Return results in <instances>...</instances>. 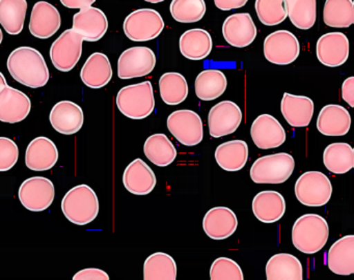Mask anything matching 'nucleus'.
<instances>
[{
	"label": "nucleus",
	"instance_id": "nucleus-1",
	"mask_svg": "<svg viewBox=\"0 0 354 280\" xmlns=\"http://www.w3.org/2000/svg\"><path fill=\"white\" fill-rule=\"evenodd\" d=\"M8 70L20 84L30 88L45 86L50 78L44 56L32 47H19L8 58Z\"/></svg>",
	"mask_w": 354,
	"mask_h": 280
},
{
	"label": "nucleus",
	"instance_id": "nucleus-2",
	"mask_svg": "<svg viewBox=\"0 0 354 280\" xmlns=\"http://www.w3.org/2000/svg\"><path fill=\"white\" fill-rule=\"evenodd\" d=\"M329 226L322 216L306 214L298 218L292 228V242L300 252L314 254L326 245Z\"/></svg>",
	"mask_w": 354,
	"mask_h": 280
},
{
	"label": "nucleus",
	"instance_id": "nucleus-3",
	"mask_svg": "<svg viewBox=\"0 0 354 280\" xmlns=\"http://www.w3.org/2000/svg\"><path fill=\"white\" fill-rule=\"evenodd\" d=\"M99 207L96 192L84 184L68 191L62 200L64 215L76 225H86L94 221L98 216Z\"/></svg>",
	"mask_w": 354,
	"mask_h": 280
},
{
	"label": "nucleus",
	"instance_id": "nucleus-4",
	"mask_svg": "<svg viewBox=\"0 0 354 280\" xmlns=\"http://www.w3.org/2000/svg\"><path fill=\"white\" fill-rule=\"evenodd\" d=\"M118 109L126 118L144 120L155 109V97L151 81L128 85L120 89L117 95Z\"/></svg>",
	"mask_w": 354,
	"mask_h": 280
},
{
	"label": "nucleus",
	"instance_id": "nucleus-5",
	"mask_svg": "<svg viewBox=\"0 0 354 280\" xmlns=\"http://www.w3.org/2000/svg\"><path fill=\"white\" fill-rule=\"evenodd\" d=\"M294 158L288 153L263 156L252 164L250 178L256 184H283L293 174Z\"/></svg>",
	"mask_w": 354,
	"mask_h": 280
},
{
	"label": "nucleus",
	"instance_id": "nucleus-6",
	"mask_svg": "<svg viewBox=\"0 0 354 280\" xmlns=\"http://www.w3.org/2000/svg\"><path fill=\"white\" fill-rule=\"evenodd\" d=\"M333 194L330 180L321 171H306L296 180L295 195L306 207H322Z\"/></svg>",
	"mask_w": 354,
	"mask_h": 280
},
{
	"label": "nucleus",
	"instance_id": "nucleus-7",
	"mask_svg": "<svg viewBox=\"0 0 354 280\" xmlns=\"http://www.w3.org/2000/svg\"><path fill=\"white\" fill-rule=\"evenodd\" d=\"M124 32L133 41H148L156 39L165 28V21L153 8H140L126 17Z\"/></svg>",
	"mask_w": 354,
	"mask_h": 280
},
{
	"label": "nucleus",
	"instance_id": "nucleus-8",
	"mask_svg": "<svg viewBox=\"0 0 354 280\" xmlns=\"http://www.w3.org/2000/svg\"><path fill=\"white\" fill-rule=\"evenodd\" d=\"M167 129L181 144L194 147L204 137L203 120L194 110L182 109L171 112L167 120Z\"/></svg>",
	"mask_w": 354,
	"mask_h": 280
},
{
	"label": "nucleus",
	"instance_id": "nucleus-9",
	"mask_svg": "<svg viewBox=\"0 0 354 280\" xmlns=\"http://www.w3.org/2000/svg\"><path fill=\"white\" fill-rule=\"evenodd\" d=\"M82 37L73 29L64 31L50 48V58L55 68L70 72L75 68L82 54Z\"/></svg>",
	"mask_w": 354,
	"mask_h": 280
},
{
	"label": "nucleus",
	"instance_id": "nucleus-10",
	"mask_svg": "<svg viewBox=\"0 0 354 280\" xmlns=\"http://www.w3.org/2000/svg\"><path fill=\"white\" fill-rule=\"evenodd\" d=\"M18 196L28 211H45L55 200V185L44 176H32L22 183Z\"/></svg>",
	"mask_w": 354,
	"mask_h": 280
},
{
	"label": "nucleus",
	"instance_id": "nucleus-11",
	"mask_svg": "<svg viewBox=\"0 0 354 280\" xmlns=\"http://www.w3.org/2000/svg\"><path fill=\"white\" fill-rule=\"evenodd\" d=\"M263 50L265 58L269 62L286 66L297 59L300 53V44L291 31L277 30L267 35Z\"/></svg>",
	"mask_w": 354,
	"mask_h": 280
},
{
	"label": "nucleus",
	"instance_id": "nucleus-12",
	"mask_svg": "<svg viewBox=\"0 0 354 280\" xmlns=\"http://www.w3.org/2000/svg\"><path fill=\"white\" fill-rule=\"evenodd\" d=\"M156 66V55L148 47H131L118 60V76L121 79L138 78L150 74Z\"/></svg>",
	"mask_w": 354,
	"mask_h": 280
},
{
	"label": "nucleus",
	"instance_id": "nucleus-13",
	"mask_svg": "<svg viewBox=\"0 0 354 280\" xmlns=\"http://www.w3.org/2000/svg\"><path fill=\"white\" fill-rule=\"evenodd\" d=\"M242 118L241 108L235 102H219L209 111L208 126L211 136L219 138L233 134L241 124Z\"/></svg>",
	"mask_w": 354,
	"mask_h": 280
},
{
	"label": "nucleus",
	"instance_id": "nucleus-14",
	"mask_svg": "<svg viewBox=\"0 0 354 280\" xmlns=\"http://www.w3.org/2000/svg\"><path fill=\"white\" fill-rule=\"evenodd\" d=\"M317 58L325 66L337 68L349 57V39L337 31L325 33L317 41Z\"/></svg>",
	"mask_w": 354,
	"mask_h": 280
},
{
	"label": "nucleus",
	"instance_id": "nucleus-15",
	"mask_svg": "<svg viewBox=\"0 0 354 280\" xmlns=\"http://www.w3.org/2000/svg\"><path fill=\"white\" fill-rule=\"evenodd\" d=\"M250 135L261 149H277L286 141V131L281 122L270 114H261L252 122Z\"/></svg>",
	"mask_w": 354,
	"mask_h": 280
},
{
	"label": "nucleus",
	"instance_id": "nucleus-16",
	"mask_svg": "<svg viewBox=\"0 0 354 280\" xmlns=\"http://www.w3.org/2000/svg\"><path fill=\"white\" fill-rule=\"evenodd\" d=\"M84 41H97L102 39L109 29V20L106 15L94 6L82 8L74 15L73 27Z\"/></svg>",
	"mask_w": 354,
	"mask_h": 280
},
{
	"label": "nucleus",
	"instance_id": "nucleus-17",
	"mask_svg": "<svg viewBox=\"0 0 354 280\" xmlns=\"http://www.w3.org/2000/svg\"><path fill=\"white\" fill-rule=\"evenodd\" d=\"M257 32L256 24L248 12L231 15L223 22V37L233 47H248L256 39Z\"/></svg>",
	"mask_w": 354,
	"mask_h": 280
},
{
	"label": "nucleus",
	"instance_id": "nucleus-18",
	"mask_svg": "<svg viewBox=\"0 0 354 280\" xmlns=\"http://www.w3.org/2000/svg\"><path fill=\"white\" fill-rule=\"evenodd\" d=\"M32 109V102L26 93L19 89L7 86L0 91V120L16 124L28 118Z\"/></svg>",
	"mask_w": 354,
	"mask_h": 280
},
{
	"label": "nucleus",
	"instance_id": "nucleus-19",
	"mask_svg": "<svg viewBox=\"0 0 354 280\" xmlns=\"http://www.w3.org/2000/svg\"><path fill=\"white\" fill-rule=\"evenodd\" d=\"M62 18L59 10L47 1H39L30 14V31L38 39H49L61 28Z\"/></svg>",
	"mask_w": 354,
	"mask_h": 280
},
{
	"label": "nucleus",
	"instance_id": "nucleus-20",
	"mask_svg": "<svg viewBox=\"0 0 354 280\" xmlns=\"http://www.w3.org/2000/svg\"><path fill=\"white\" fill-rule=\"evenodd\" d=\"M49 120L53 129L61 134H76L84 126V110L74 102L61 101L53 106Z\"/></svg>",
	"mask_w": 354,
	"mask_h": 280
},
{
	"label": "nucleus",
	"instance_id": "nucleus-21",
	"mask_svg": "<svg viewBox=\"0 0 354 280\" xmlns=\"http://www.w3.org/2000/svg\"><path fill=\"white\" fill-rule=\"evenodd\" d=\"M238 218L229 207H215L209 209L203 220L205 234L213 240H225L235 234Z\"/></svg>",
	"mask_w": 354,
	"mask_h": 280
},
{
	"label": "nucleus",
	"instance_id": "nucleus-22",
	"mask_svg": "<svg viewBox=\"0 0 354 280\" xmlns=\"http://www.w3.org/2000/svg\"><path fill=\"white\" fill-rule=\"evenodd\" d=\"M59 160L57 145L48 137L32 139L26 151V167L35 171H45L55 167Z\"/></svg>",
	"mask_w": 354,
	"mask_h": 280
},
{
	"label": "nucleus",
	"instance_id": "nucleus-23",
	"mask_svg": "<svg viewBox=\"0 0 354 280\" xmlns=\"http://www.w3.org/2000/svg\"><path fill=\"white\" fill-rule=\"evenodd\" d=\"M123 184L128 192L136 195H147L154 190L157 184L156 176L152 168L138 158L126 167Z\"/></svg>",
	"mask_w": 354,
	"mask_h": 280
},
{
	"label": "nucleus",
	"instance_id": "nucleus-24",
	"mask_svg": "<svg viewBox=\"0 0 354 280\" xmlns=\"http://www.w3.org/2000/svg\"><path fill=\"white\" fill-rule=\"evenodd\" d=\"M351 126V116L345 107L337 104L324 106L317 118V129L325 136H344Z\"/></svg>",
	"mask_w": 354,
	"mask_h": 280
},
{
	"label": "nucleus",
	"instance_id": "nucleus-25",
	"mask_svg": "<svg viewBox=\"0 0 354 280\" xmlns=\"http://www.w3.org/2000/svg\"><path fill=\"white\" fill-rule=\"evenodd\" d=\"M314 102L306 95L285 93L281 99V111L290 126L294 128L308 127L314 115Z\"/></svg>",
	"mask_w": 354,
	"mask_h": 280
},
{
	"label": "nucleus",
	"instance_id": "nucleus-26",
	"mask_svg": "<svg viewBox=\"0 0 354 280\" xmlns=\"http://www.w3.org/2000/svg\"><path fill=\"white\" fill-rule=\"evenodd\" d=\"M327 267L337 275L349 276L354 273V236H343L335 241L326 259Z\"/></svg>",
	"mask_w": 354,
	"mask_h": 280
},
{
	"label": "nucleus",
	"instance_id": "nucleus-27",
	"mask_svg": "<svg viewBox=\"0 0 354 280\" xmlns=\"http://www.w3.org/2000/svg\"><path fill=\"white\" fill-rule=\"evenodd\" d=\"M252 212L263 223H274L285 215V198L277 191H261L252 199Z\"/></svg>",
	"mask_w": 354,
	"mask_h": 280
},
{
	"label": "nucleus",
	"instance_id": "nucleus-28",
	"mask_svg": "<svg viewBox=\"0 0 354 280\" xmlns=\"http://www.w3.org/2000/svg\"><path fill=\"white\" fill-rule=\"evenodd\" d=\"M82 82L91 88L106 86L113 78V68L107 55L96 52L88 56L80 72Z\"/></svg>",
	"mask_w": 354,
	"mask_h": 280
},
{
	"label": "nucleus",
	"instance_id": "nucleus-29",
	"mask_svg": "<svg viewBox=\"0 0 354 280\" xmlns=\"http://www.w3.org/2000/svg\"><path fill=\"white\" fill-rule=\"evenodd\" d=\"M179 48L182 55L187 59L203 60L212 51V37L205 29H189L180 37Z\"/></svg>",
	"mask_w": 354,
	"mask_h": 280
},
{
	"label": "nucleus",
	"instance_id": "nucleus-30",
	"mask_svg": "<svg viewBox=\"0 0 354 280\" xmlns=\"http://www.w3.org/2000/svg\"><path fill=\"white\" fill-rule=\"evenodd\" d=\"M268 280H302L304 268L297 257L290 253H277L267 261Z\"/></svg>",
	"mask_w": 354,
	"mask_h": 280
},
{
	"label": "nucleus",
	"instance_id": "nucleus-31",
	"mask_svg": "<svg viewBox=\"0 0 354 280\" xmlns=\"http://www.w3.org/2000/svg\"><path fill=\"white\" fill-rule=\"evenodd\" d=\"M215 160L223 170L239 171L248 163V143L239 139L221 143L215 151Z\"/></svg>",
	"mask_w": 354,
	"mask_h": 280
},
{
	"label": "nucleus",
	"instance_id": "nucleus-32",
	"mask_svg": "<svg viewBox=\"0 0 354 280\" xmlns=\"http://www.w3.org/2000/svg\"><path fill=\"white\" fill-rule=\"evenodd\" d=\"M227 86L225 75L216 68H207L196 76L194 91L202 101H213L223 95Z\"/></svg>",
	"mask_w": 354,
	"mask_h": 280
},
{
	"label": "nucleus",
	"instance_id": "nucleus-33",
	"mask_svg": "<svg viewBox=\"0 0 354 280\" xmlns=\"http://www.w3.org/2000/svg\"><path fill=\"white\" fill-rule=\"evenodd\" d=\"M146 157L159 167L171 165L177 158V149L165 134H153L147 138L144 145Z\"/></svg>",
	"mask_w": 354,
	"mask_h": 280
},
{
	"label": "nucleus",
	"instance_id": "nucleus-34",
	"mask_svg": "<svg viewBox=\"0 0 354 280\" xmlns=\"http://www.w3.org/2000/svg\"><path fill=\"white\" fill-rule=\"evenodd\" d=\"M325 167L335 174H344L354 167V151L351 145L345 142H335L327 145L323 153Z\"/></svg>",
	"mask_w": 354,
	"mask_h": 280
},
{
	"label": "nucleus",
	"instance_id": "nucleus-35",
	"mask_svg": "<svg viewBox=\"0 0 354 280\" xmlns=\"http://www.w3.org/2000/svg\"><path fill=\"white\" fill-rule=\"evenodd\" d=\"M28 6L26 0H0V24L9 35L24 30Z\"/></svg>",
	"mask_w": 354,
	"mask_h": 280
},
{
	"label": "nucleus",
	"instance_id": "nucleus-36",
	"mask_svg": "<svg viewBox=\"0 0 354 280\" xmlns=\"http://www.w3.org/2000/svg\"><path fill=\"white\" fill-rule=\"evenodd\" d=\"M159 91L167 105H179L185 101L189 93L187 80L180 73H165L159 79Z\"/></svg>",
	"mask_w": 354,
	"mask_h": 280
},
{
	"label": "nucleus",
	"instance_id": "nucleus-37",
	"mask_svg": "<svg viewBox=\"0 0 354 280\" xmlns=\"http://www.w3.org/2000/svg\"><path fill=\"white\" fill-rule=\"evenodd\" d=\"M145 280L177 279V263L167 253L151 254L144 263Z\"/></svg>",
	"mask_w": 354,
	"mask_h": 280
},
{
	"label": "nucleus",
	"instance_id": "nucleus-38",
	"mask_svg": "<svg viewBox=\"0 0 354 280\" xmlns=\"http://www.w3.org/2000/svg\"><path fill=\"white\" fill-rule=\"evenodd\" d=\"M323 21L329 27L347 28L354 22L352 0H326L323 10Z\"/></svg>",
	"mask_w": 354,
	"mask_h": 280
},
{
	"label": "nucleus",
	"instance_id": "nucleus-39",
	"mask_svg": "<svg viewBox=\"0 0 354 280\" xmlns=\"http://www.w3.org/2000/svg\"><path fill=\"white\" fill-rule=\"evenodd\" d=\"M287 16L298 29L306 30L316 23L317 0H285Z\"/></svg>",
	"mask_w": 354,
	"mask_h": 280
},
{
	"label": "nucleus",
	"instance_id": "nucleus-40",
	"mask_svg": "<svg viewBox=\"0 0 354 280\" xmlns=\"http://www.w3.org/2000/svg\"><path fill=\"white\" fill-rule=\"evenodd\" d=\"M171 16L180 23H196L206 14L205 0H173L169 6Z\"/></svg>",
	"mask_w": 354,
	"mask_h": 280
},
{
	"label": "nucleus",
	"instance_id": "nucleus-41",
	"mask_svg": "<svg viewBox=\"0 0 354 280\" xmlns=\"http://www.w3.org/2000/svg\"><path fill=\"white\" fill-rule=\"evenodd\" d=\"M254 8L259 20L266 26L281 24L287 18L285 0H256Z\"/></svg>",
	"mask_w": 354,
	"mask_h": 280
},
{
	"label": "nucleus",
	"instance_id": "nucleus-42",
	"mask_svg": "<svg viewBox=\"0 0 354 280\" xmlns=\"http://www.w3.org/2000/svg\"><path fill=\"white\" fill-rule=\"evenodd\" d=\"M211 280H243L240 265L229 257H218L213 261L210 269Z\"/></svg>",
	"mask_w": 354,
	"mask_h": 280
},
{
	"label": "nucleus",
	"instance_id": "nucleus-43",
	"mask_svg": "<svg viewBox=\"0 0 354 280\" xmlns=\"http://www.w3.org/2000/svg\"><path fill=\"white\" fill-rule=\"evenodd\" d=\"M19 159V147L8 137H0V171L12 169Z\"/></svg>",
	"mask_w": 354,
	"mask_h": 280
},
{
	"label": "nucleus",
	"instance_id": "nucleus-44",
	"mask_svg": "<svg viewBox=\"0 0 354 280\" xmlns=\"http://www.w3.org/2000/svg\"><path fill=\"white\" fill-rule=\"evenodd\" d=\"M74 280H109V274L97 268H88L77 272L73 276Z\"/></svg>",
	"mask_w": 354,
	"mask_h": 280
},
{
	"label": "nucleus",
	"instance_id": "nucleus-45",
	"mask_svg": "<svg viewBox=\"0 0 354 280\" xmlns=\"http://www.w3.org/2000/svg\"><path fill=\"white\" fill-rule=\"evenodd\" d=\"M342 99L350 107H354V77H349L342 84Z\"/></svg>",
	"mask_w": 354,
	"mask_h": 280
},
{
	"label": "nucleus",
	"instance_id": "nucleus-46",
	"mask_svg": "<svg viewBox=\"0 0 354 280\" xmlns=\"http://www.w3.org/2000/svg\"><path fill=\"white\" fill-rule=\"evenodd\" d=\"M248 0H214L215 6L221 10H237L243 8Z\"/></svg>",
	"mask_w": 354,
	"mask_h": 280
},
{
	"label": "nucleus",
	"instance_id": "nucleus-47",
	"mask_svg": "<svg viewBox=\"0 0 354 280\" xmlns=\"http://www.w3.org/2000/svg\"><path fill=\"white\" fill-rule=\"evenodd\" d=\"M64 6L68 8H84L93 6L96 0H59Z\"/></svg>",
	"mask_w": 354,
	"mask_h": 280
},
{
	"label": "nucleus",
	"instance_id": "nucleus-48",
	"mask_svg": "<svg viewBox=\"0 0 354 280\" xmlns=\"http://www.w3.org/2000/svg\"><path fill=\"white\" fill-rule=\"evenodd\" d=\"M7 85V79H6L5 75L0 72V91H3Z\"/></svg>",
	"mask_w": 354,
	"mask_h": 280
},
{
	"label": "nucleus",
	"instance_id": "nucleus-49",
	"mask_svg": "<svg viewBox=\"0 0 354 280\" xmlns=\"http://www.w3.org/2000/svg\"><path fill=\"white\" fill-rule=\"evenodd\" d=\"M145 1L150 2V3H159V2L165 1V0H145Z\"/></svg>",
	"mask_w": 354,
	"mask_h": 280
},
{
	"label": "nucleus",
	"instance_id": "nucleus-50",
	"mask_svg": "<svg viewBox=\"0 0 354 280\" xmlns=\"http://www.w3.org/2000/svg\"><path fill=\"white\" fill-rule=\"evenodd\" d=\"M3 31H1V28H0V44L3 43Z\"/></svg>",
	"mask_w": 354,
	"mask_h": 280
}]
</instances>
